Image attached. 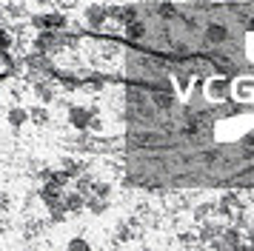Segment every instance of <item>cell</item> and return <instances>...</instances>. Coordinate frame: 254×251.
Listing matches in <instances>:
<instances>
[{"label": "cell", "instance_id": "1", "mask_svg": "<svg viewBox=\"0 0 254 251\" xmlns=\"http://www.w3.org/2000/svg\"><path fill=\"white\" fill-rule=\"evenodd\" d=\"M231 91V83L226 77H211L206 83V94L211 97V100H226Z\"/></svg>", "mask_w": 254, "mask_h": 251}, {"label": "cell", "instance_id": "2", "mask_svg": "<svg viewBox=\"0 0 254 251\" xmlns=\"http://www.w3.org/2000/svg\"><path fill=\"white\" fill-rule=\"evenodd\" d=\"M69 123L74 126V128H89V126H92V109H71Z\"/></svg>", "mask_w": 254, "mask_h": 251}, {"label": "cell", "instance_id": "3", "mask_svg": "<svg viewBox=\"0 0 254 251\" xmlns=\"http://www.w3.org/2000/svg\"><path fill=\"white\" fill-rule=\"evenodd\" d=\"M6 120H9V126H23L26 120H29V112L26 109H20V106H14V109H9V114H6Z\"/></svg>", "mask_w": 254, "mask_h": 251}, {"label": "cell", "instance_id": "4", "mask_svg": "<svg viewBox=\"0 0 254 251\" xmlns=\"http://www.w3.org/2000/svg\"><path fill=\"white\" fill-rule=\"evenodd\" d=\"M29 117H32V120H35L37 126H46V120H49V112H46V109H40V106H35V109L29 112Z\"/></svg>", "mask_w": 254, "mask_h": 251}, {"label": "cell", "instance_id": "5", "mask_svg": "<svg viewBox=\"0 0 254 251\" xmlns=\"http://www.w3.org/2000/svg\"><path fill=\"white\" fill-rule=\"evenodd\" d=\"M37 26H63V17L60 14H46V17H35Z\"/></svg>", "mask_w": 254, "mask_h": 251}, {"label": "cell", "instance_id": "6", "mask_svg": "<svg viewBox=\"0 0 254 251\" xmlns=\"http://www.w3.org/2000/svg\"><path fill=\"white\" fill-rule=\"evenodd\" d=\"M234 94L243 97V100H252V97H254V86H252V83H240V86L234 89Z\"/></svg>", "mask_w": 254, "mask_h": 251}, {"label": "cell", "instance_id": "7", "mask_svg": "<svg viewBox=\"0 0 254 251\" xmlns=\"http://www.w3.org/2000/svg\"><path fill=\"white\" fill-rule=\"evenodd\" d=\"M208 40H211V43L226 40V29H223V26H211V29H208Z\"/></svg>", "mask_w": 254, "mask_h": 251}, {"label": "cell", "instance_id": "8", "mask_svg": "<svg viewBox=\"0 0 254 251\" xmlns=\"http://www.w3.org/2000/svg\"><path fill=\"white\" fill-rule=\"evenodd\" d=\"M220 205H223V208H226V211H234V208H240V200H237V197H234V194H226V197H223V200H220Z\"/></svg>", "mask_w": 254, "mask_h": 251}, {"label": "cell", "instance_id": "9", "mask_svg": "<svg viewBox=\"0 0 254 251\" xmlns=\"http://www.w3.org/2000/svg\"><path fill=\"white\" fill-rule=\"evenodd\" d=\"M69 251H92L83 240H71V246H69Z\"/></svg>", "mask_w": 254, "mask_h": 251}, {"label": "cell", "instance_id": "10", "mask_svg": "<svg viewBox=\"0 0 254 251\" xmlns=\"http://www.w3.org/2000/svg\"><path fill=\"white\" fill-rule=\"evenodd\" d=\"M12 43V40H9V32H3V29H0V46H3V49H6V46Z\"/></svg>", "mask_w": 254, "mask_h": 251}, {"label": "cell", "instance_id": "11", "mask_svg": "<svg viewBox=\"0 0 254 251\" xmlns=\"http://www.w3.org/2000/svg\"><path fill=\"white\" fill-rule=\"evenodd\" d=\"M249 57H252V60H254V32L249 34Z\"/></svg>", "mask_w": 254, "mask_h": 251}, {"label": "cell", "instance_id": "12", "mask_svg": "<svg viewBox=\"0 0 254 251\" xmlns=\"http://www.w3.org/2000/svg\"><path fill=\"white\" fill-rule=\"evenodd\" d=\"M249 249H252V251H254V234H252V243H249Z\"/></svg>", "mask_w": 254, "mask_h": 251}]
</instances>
